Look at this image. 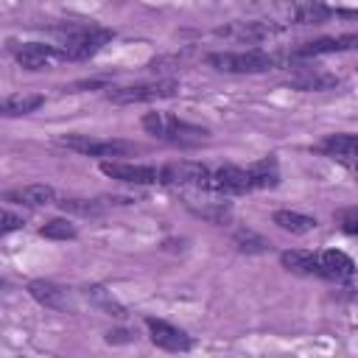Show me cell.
<instances>
[{"label":"cell","mask_w":358,"mask_h":358,"mask_svg":"<svg viewBox=\"0 0 358 358\" xmlns=\"http://www.w3.org/2000/svg\"><path fill=\"white\" fill-rule=\"evenodd\" d=\"M50 34H56L62 39L64 59H70V62L90 59L109 39H115V31H109L103 25H95V22H62V25H53Z\"/></svg>","instance_id":"obj_1"},{"label":"cell","mask_w":358,"mask_h":358,"mask_svg":"<svg viewBox=\"0 0 358 358\" xmlns=\"http://www.w3.org/2000/svg\"><path fill=\"white\" fill-rule=\"evenodd\" d=\"M140 123L151 137L173 143V145H199V143L210 140L207 129L187 123V120H179L176 115H168V112H145Z\"/></svg>","instance_id":"obj_2"},{"label":"cell","mask_w":358,"mask_h":358,"mask_svg":"<svg viewBox=\"0 0 358 358\" xmlns=\"http://www.w3.org/2000/svg\"><path fill=\"white\" fill-rule=\"evenodd\" d=\"M277 56L252 48V50H218L207 56V64L218 73H232V76H252V73H266L277 67Z\"/></svg>","instance_id":"obj_3"},{"label":"cell","mask_w":358,"mask_h":358,"mask_svg":"<svg viewBox=\"0 0 358 358\" xmlns=\"http://www.w3.org/2000/svg\"><path fill=\"white\" fill-rule=\"evenodd\" d=\"M179 84L171 78H159V81H140V84H129V87H115L106 92V101L117 103V106H129V103H145V101H159V98H171L176 95Z\"/></svg>","instance_id":"obj_4"},{"label":"cell","mask_w":358,"mask_h":358,"mask_svg":"<svg viewBox=\"0 0 358 358\" xmlns=\"http://www.w3.org/2000/svg\"><path fill=\"white\" fill-rule=\"evenodd\" d=\"M62 145L70 148V151H76V154L101 157V159L129 157V154L140 151V145H134L129 140H98V137H90V134H67V137H62Z\"/></svg>","instance_id":"obj_5"},{"label":"cell","mask_w":358,"mask_h":358,"mask_svg":"<svg viewBox=\"0 0 358 358\" xmlns=\"http://www.w3.org/2000/svg\"><path fill=\"white\" fill-rule=\"evenodd\" d=\"M210 168L193 159H176L159 168V182L168 187H199V190H210Z\"/></svg>","instance_id":"obj_6"},{"label":"cell","mask_w":358,"mask_h":358,"mask_svg":"<svg viewBox=\"0 0 358 358\" xmlns=\"http://www.w3.org/2000/svg\"><path fill=\"white\" fill-rule=\"evenodd\" d=\"M101 173L123 182V185H157L159 171L154 165H137V162H120V159H101Z\"/></svg>","instance_id":"obj_7"},{"label":"cell","mask_w":358,"mask_h":358,"mask_svg":"<svg viewBox=\"0 0 358 358\" xmlns=\"http://www.w3.org/2000/svg\"><path fill=\"white\" fill-rule=\"evenodd\" d=\"M145 327H148L151 341H154L159 350H165V352H187V350L193 347V338H190L182 327H176V324H171V322H165V319L145 316Z\"/></svg>","instance_id":"obj_8"},{"label":"cell","mask_w":358,"mask_h":358,"mask_svg":"<svg viewBox=\"0 0 358 358\" xmlns=\"http://www.w3.org/2000/svg\"><path fill=\"white\" fill-rule=\"evenodd\" d=\"M28 294L31 299H36L42 308L59 310V313H76V299L67 288H62L59 282L50 280H31L28 282Z\"/></svg>","instance_id":"obj_9"},{"label":"cell","mask_w":358,"mask_h":358,"mask_svg":"<svg viewBox=\"0 0 358 358\" xmlns=\"http://www.w3.org/2000/svg\"><path fill=\"white\" fill-rule=\"evenodd\" d=\"M11 53L17 59L20 67L25 70H42L56 59H64V50L56 45H45V42H22V45H11Z\"/></svg>","instance_id":"obj_10"},{"label":"cell","mask_w":358,"mask_h":358,"mask_svg":"<svg viewBox=\"0 0 358 358\" xmlns=\"http://www.w3.org/2000/svg\"><path fill=\"white\" fill-rule=\"evenodd\" d=\"M210 190L215 193H224V196H243L249 190H255L252 185V176L246 168H238V165H224L213 173L210 179Z\"/></svg>","instance_id":"obj_11"},{"label":"cell","mask_w":358,"mask_h":358,"mask_svg":"<svg viewBox=\"0 0 358 358\" xmlns=\"http://www.w3.org/2000/svg\"><path fill=\"white\" fill-rule=\"evenodd\" d=\"M316 151H322L324 157L330 159H338V162H355L358 159V134H350V131H336V134H327Z\"/></svg>","instance_id":"obj_12"},{"label":"cell","mask_w":358,"mask_h":358,"mask_svg":"<svg viewBox=\"0 0 358 358\" xmlns=\"http://www.w3.org/2000/svg\"><path fill=\"white\" fill-rule=\"evenodd\" d=\"M280 263H282V268L291 271V274L322 277L319 252H310V249H285V252H280Z\"/></svg>","instance_id":"obj_13"},{"label":"cell","mask_w":358,"mask_h":358,"mask_svg":"<svg viewBox=\"0 0 358 358\" xmlns=\"http://www.w3.org/2000/svg\"><path fill=\"white\" fill-rule=\"evenodd\" d=\"M215 34H218V36H235L238 42L257 45V42H263V39L280 34V25H271V22H238V25L218 28Z\"/></svg>","instance_id":"obj_14"},{"label":"cell","mask_w":358,"mask_h":358,"mask_svg":"<svg viewBox=\"0 0 358 358\" xmlns=\"http://www.w3.org/2000/svg\"><path fill=\"white\" fill-rule=\"evenodd\" d=\"M319 260H322V277L324 280H350L355 274V260L341 252V249H324L319 252Z\"/></svg>","instance_id":"obj_15"},{"label":"cell","mask_w":358,"mask_h":358,"mask_svg":"<svg viewBox=\"0 0 358 358\" xmlns=\"http://www.w3.org/2000/svg\"><path fill=\"white\" fill-rule=\"evenodd\" d=\"M6 201L25 204V207H45L56 201V190L50 185H20L6 190Z\"/></svg>","instance_id":"obj_16"},{"label":"cell","mask_w":358,"mask_h":358,"mask_svg":"<svg viewBox=\"0 0 358 358\" xmlns=\"http://www.w3.org/2000/svg\"><path fill=\"white\" fill-rule=\"evenodd\" d=\"M291 17L299 25H322L330 17H338V8L327 6L324 0H299V3H294Z\"/></svg>","instance_id":"obj_17"},{"label":"cell","mask_w":358,"mask_h":358,"mask_svg":"<svg viewBox=\"0 0 358 358\" xmlns=\"http://www.w3.org/2000/svg\"><path fill=\"white\" fill-rule=\"evenodd\" d=\"M288 84L296 87V90H305V92H310V90H313V92H322V90L338 87V76L324 73V70H313V67H302L299 76H294Z\"/></svg>","instance_id":"obj_18"},{"label":"cell","mask_w":358,"mask_h":358,"mask_svg":"<svg viewBox=\"0 0 358 358\" xmlns=\"http://www.w3.org/2000/svg\"><path fill=\"white\" fill-rule=\"evenodd\" d=\"M271 224H277L282 232H291V235H308L319 227L316 218H310L305 213H296V210H277L271 215Z\"/></svg>","instance_id":"obj_19"},{"label":"cell","mask_w":358,"mask_h":358,"mask_svg":"<svg viewBox=\"0 0 358 358\" xmlns=\"http://www.w3.org/2000/svg\"><path fill=\"white\" fill-rule=\"evenodd\" d=\"M42 103H45V95H39V92H11L3 101V115L6 117H22V115L36 112Z\"/></svg>","instance_id":"obj_20"},{"label":"cell","mask_w":358,"mask_h":358,"mask_svg":"<svg viewBox=\"0 0 358 358\" xmlns=\"http://www.w3.org/2000/svg\"><path fill=\"white\" fill-rule=\"evenodd\" d=\"M246 171H249L252 185H255L257 190H271V187L280 185V165H277L274 157H263V159L252 162Z\"/></svg>","instance_id":"obj_21"},{"label":"cell","mask_w":358,"mask_h":358,"mask_svg":"<svg viewBox=\"0 0 358 358\" xmlns=\"http://www.w3.org/2000/svg\"><path fill=\"white\" fill-rule=\"evenodd\" d=\"M185 207L193 215H199V218H204L210 224H218V227L221 224H229V218H232V204L229 201H204V204H196L193 199H187Z\"/></svg>","instance_id":"obj_22"},{"label":"cell","mask_w":358,"mask_h":358,"mask_svg":"<svg viewBox=\"0 0 358 358\" xmlns=\"http://www.w3.org/2000/svg\"><path fill=\"white\" fill-rule=\"evenodd\" d=\"M84 291H87V299H90L95 308H101L103 313L117 316V319H123V316H126V308H123V305H120V302H117V299H115L103 285H87Z\"/></svg>","instance_id":"obj_23"},{"label":"cell","mask_w":358,"mask_h":358,"mask_svg":"<svg viewBox=\"0 0 358 358\" xmlns=\"http://www.w3.org/2000/svg\"><path fill=\"white\" fill-rule=\"evenodd\" d=\"M232 246H235L238 252H246V255L268 252V241H266L263 235H257L255 229H246V227H241V229L232 232Z\"/></svg>","instance_id":"obj_24"},{"label":"cell","mask_w":358,"mask_h":358,"mask_svg":"<svg viewBox=\"0 0 358 358\" xmlns=\"http://www.w3.org/2000/svg\"><path fill=\"white\" fill-rule=\"evenodd\" d=\"M39 235L48 241H73V238H78V229L67 218H50L39 227Z\"/></svg>","instance_id":"obj_25"},{"label":"cell","mask_w":358,"mask_h":358,"mask_svg":"<svg viewBox=\"0 0 358 358\" xmlns=\"http://www.w3.org/2000/svg\"><path fill=\"white\" fill-rule=\"evenodd\" d=\"M59 204H62V210L76 213V215H84V218L103 213V204H101V201H90V199H62Z\"/></svg>","instance_id":"obj_26"},{"label":"cell","mask_w":358,"mask_h":358,"mask_svg":"<svg viewBox=\"0 0 358 358\" xmlns=\"http://www.w3.org/2000/svg\"><path fill=\"white\" fill-rule=\"evenodd\" d=\"M25 221L20 218V215H14L11 210H3V227H0V232L3 235H8V232H14V229H20Z\"/></svg>","instance_id":"obj_27"},{"label":"cell","mask_w":358,"mask_h":358,"mask_svg":"<svg viewBox=\"0 0 358 358\" xmlns=\"http://www.w3.org/2000/svg\"><path fill=\"white\" fill-rule=\"evenodd\" d=\"M341 224H344V232L358 235V207L344 210V213H341Z\"/></svg>","instance_id":"obj_28"},{"label":"cell","mask_w":358,"mask_h":358,"mask_svg":"<svg viewBox=\"0 0 358 358\" xmlns=\"http://www.w3.org/2000/svg\"><path fill=\"white\" fill-rule=\"evenodd\" d=\"M336 42H338V53L341 50H358V31L341 34V36H336Z\"/></svg>","instance_id":"obj_29"},{"label":"cell","mask_w":358,"mask_h":358,"mask_svg":"<svg viewBox=\"0 0 358 358\" xmlns=\"http://www.w3.org/2000/svg\"><path fill=\"white\" fill-rule=\"evenodd\" d=\"M352 171H355V176H358V159H355V162H352Z\"/></svg>","instance_id":"obj_30"}]
</instances>
